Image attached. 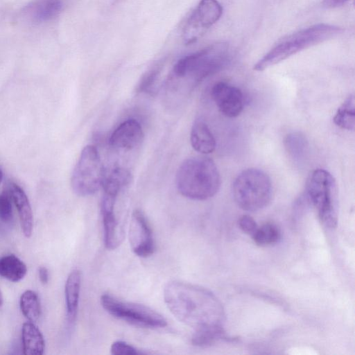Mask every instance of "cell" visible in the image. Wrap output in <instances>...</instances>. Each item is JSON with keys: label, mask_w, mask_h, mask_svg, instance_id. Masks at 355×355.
I'll use <instances>...</instances> for the list:
<instances>
[{"label": "cell", "mask_w": 355, "mask_h": 355, "mask_svg": "<svg viewBox=\"0 0 355 355\" xmlns=\"http://www.w3.org/2000/svg\"><path fill=\"white\" fill-rule=\"evenodd\" d=\"M164 299L174 317L194 330L222 326V305L212 293L204 288L172 281L164 287Z\"/></svg>", "instance_id": "obj_1"}, {"label": "cell", "mask_w": 355, "mask_h": 355, "mask_svg": "<svg viewBox=\"0 0 355 355\" xmlns=\"http://www.w3.org/2000/svg\"><path fill=\"white\" fill-rule=\"evenodd\" d=\"M179 192L192 200L209 199L218 191L220 176L214 161L209 157H193L185 159L176 174Z\"/></svg>", "instance_id": "obj_2"}, {"label": "cell", "mask_w": 355, "mask_h": 355, "mask_svg": "<svg viewBox=\"0 0 355 355\" xmlns=\"http://www.w3.org/2000/svg\"><path fill=\"white\" fill-rule=\"evenodd\" d=\"M343 29L338 26L318 24L286 36L275 44L254 66V70L262 71L281 62L297 53L331 39Z\"/></svg>", "instance_id": "obj_3"}, {"label": "cell", "mask_w": 355, "mask_h": 355, "mask_svg": "<svg viewBox=\"0 0 355 355\" xmlns=\"http://www.w3.org/2000/svg\"><path fill=\"white\" fill-rule=\"evenodd\" d=\"M272 183L268 175L258 168L243 171L232 186L234 199L245 211H255L268 205L272 198Z\"/></svg>", "instance_id": "obj_4"}, {"label": "cell", "mask_w": 355, "mask_h": 355, "mask_svg": "<svg viewBox=\"0 0 355 355\" xmlns=\"http://www.w3.org/2000/svg\"><path fill=\"white\" fill-rule=\"evenodd\" d=\"M229 59L228 44L218 42L180 58L174 65L173 73L178 78L190 75L198 83L220 71Z\"/></svg>", "instance_id": "obj_5"}, {"label": "cell", "mask_w": 355, "mask_h": 355, "mask_svg": "<svg viewBox=\"0 0 355 355\" xmlns=\"http://www.w3.org/2000/svg\"><path fill=\"white\" fill-rule=\"evenodd\" d=\"M306 194L321 221L334 227L337 223V187L331 174L321 168L313 171L306 183Z\"/></svg>", "instance_id": "obj_6"}, {"label": "cell", "mask_w": 355, "mask_h": 355, "mask_svg": "<svg viewBox=\"0 0 355 355\" xmlns=\"http://www.w3.org/2000/svg\"><path fill=\"white\" fill-rule=\"evenodd\" d=\"M100 300L108 313L130 324L148 329L164 328L167 325L162 315L146 306L124 301L107 293L102 295Z\"/></svg>", "instance_id": "obj_7"}, {"label": "cell", "mask_w": 355, "mask_h": 355, "mask_svg": "<svg viewBox=\"0 0 355 355\" xmlns=\"http://www.w3.org/2000/svg\"><path fill=\"white\" fill-rule=\"evenodd\" d=\"M104 169L95 146H86L82 150L71 177L73 191L80 196L95 193L102 187Z\"/></svg>", "instance_id": "obj_8"}, {"label": "cell", "mask_w": 355, "mask_h": 355, "mask_svg": "<svg viewBox=\"0 0 355 355\" xmlns=\"http://www.w3.org/2000/svg\"><path fill=\"white\" fill-rule=\"evenodd\" d=\"M223 8L217 0H200L187 19L182 31L186 44L200 38L221 17Z\"/></svg>", "instance_id": "obj_9"}, {"label": "cell", "mask_w": 355, "mask_h": 355, "mask_svg": "<svg viewBox=\"0 0 355 355\" xmlns=\"http://www.w3.org/2000/svg\"><path fill=\"white\" fill-rule=\"evenodd\" d=\"M129 242L133 252L140 257H148L155 251L152 230L144 214L135 209L129 227Z\"/></svg>", "instance_id": "obj_10"}, {"label": "cell", "mask_w": 355, "mask_h": 355, "mask_svg": "<svg viewBox=\"0 0 355 355\" xmlns=\"http://www.w3.org/2000/svg\"><path fill=\"white\" fill-rule=\"evenodd\" d=\"M211 96L220 112L230 118L238 116L244 107V96L236 87L219 82L211 89Z\"/></svg>", "instance_id": "obj_11"}, {"label": "cell", "mask_w": 355, "mask_h": 355, "mask_svg": "<svg viewBox=\"0 0 355 355\" xmlns=\"http://www.w3.org/2000/svg\"><path fill=\"white\" fill-rule=\"evenodd\" d=\"M116 199L115 196L103 193L101 200L104 244L108 250L116 249L123 239V230L114 214Z\"/></svg>", "instance_id": "obj_12"}, {"label": "cell", "mask_w": 355, "mask_h": 355, "mask_svg": "<svg viewBox=\"0 0 355 355\" xmlns=\"http://www.w3.org/2000/svg\"><path fill=\"white\" fill-rule=\"evenodd\" d=\"M144 139L140 123L135 119L121 123L112 133L109 142L112 147L121 150H132L138 146Z\"/></svg>", "instance_id": "obj_13"}, {"label": "cell", "mask_w": 355, "mask_h": 355, "mask_svg": "<svg viewBox=\"0 0 355 355\" xmlns=\"http://www.w3.org/2000/svg\"><path fill=\"white\" fill-rule=\"evenodd\" d=\"M10 193L17 209L23 234L29 238L33 232V216L28 198L24 190L15 183L10 184Z\"/></svg>", "instance_id": "obj_14"}, {"label": "cell", "mask_w": 355, "mask_h": 355, "mask_svg": "<svg viewBox=\"0 0 355 355\" xmlns=\"http://www.w3.org/2000/svg\"><path fill=\"white\" fill-rule=\"evenodd\" d=\"M62 6V0H33L24 8V11L28 19L41 23L56 17Z\"/></svg>", "instance_id": "obj_15"}, {"label": "cell", "mask_w": 355, "mask_h": 355, "mask_svg": "<svg viewBox=\"0 0 355 355\" xmlns=\"http://www.w3.org/2000/svg\"><path fill=\"white\" fill-rule=\"evenodd\" d=\"M81 272L73 270L67 277L64 286V296L68 322L71 324L76 320L80 298Z\"/></svg>", "instance_id": "obj_16"}, {"label": "cell", "mask_w": 355, "mask_h": 355, "mask_svg": "<svg viewBox=\"0 0 355 355\" xmlns=\"http://www.w3.org/2000/svg\"><path fill=\"white\" fill-rule=\"evenodd\" d=\"M193 148L202 154L211 153L216 148V139L207 123L196 120L191 128L190 135Z\"/></svg>", "instance_id": "obj_17"}, {"label": "cell", "mask_w": 355, "mask_h": 355, "mask_svg": "<svg viewBox=\"0 0 355 355\" xmlns=\"http://www.w3.org/2000/svg\"><path fill=\"white\" fill-rule=\"evenodd\" d=\"M21 343L24 354L42 355L44 352L45 340L35 322L28 321L23 324Z\"/></svg>", "instance_id": "obj_18"}, {"label": "cell", "mask_w": 355, "mask_h": 355, "mask_svg": "<svg viewBox=\"0 0 355 355\" xmlns=\"http://www.w3.org/2000/svg\"><path fill=\"white\" fill-rule=\"evenodd\" d=\"M27 273L25 263L15 254L0 258V276L12 282L21 281Z\"/></svg>", "instance_id": "obj_19"}, {"label": "cell", "mask_w": 355, "mask_h": 355, "mask_svg": "<svg viewBox=\"0 0 355 355\" xmlns=\"http://www.w3.org/2000/svg\"><path fill=\"white\" fill-rule=\"evenodd\" d=\"M284 145L293 162L299 164L304 160L309 150V142L304 135L299 132H291L286 136Z\"/></svg>", "instance_id": "obj_20"}, {"label": "cell", "mask_w": 355, "mask_h": 355, "mask_svg": "<svg viewBox=\"0 0 355 355\" xmlns=\"http://www.w3.org/2000/svg\"><path fill=\"white\" fill-rule=\"evenodd\" d=\"M130 181L131 174L127 169L115 168L108 177L103 180L102 184L103 193L117 197L120 191Z\"/></svg>", "instance_id": "obj_21"}, {"label": "cell", "mask_w": 355, "mask_h": 355, "mask_svg": "<svg viewBox=\"0 0 355 355\" xmlns=\"http://www.w3.org/2000/svg\"><path fill=\"white\" fill-rule=\"evenodd\" d=\"M334 123L340 128L354 130L355 128V98L349 95L338 108L334 116Z\"/></svg>", "instance_id": "obj_22"}, {"label": "cell", "mask_w": 355, "mask_h": 355, "mask_svg": "<svg viewBox=\"0 0 355 355\" xmlns=\"http://www.w3.org/2000/svg\"><path fill=\"white\" fill-rule=\"evenodd\" d=\"M19 306L24 316L30 322H37L41 315V304L37 294L32 290L25 291L20 296Z\"/></svg>", "instance_id": "obj_23"}, {"label": "cell", "mask_w": 355, "mask_h": 355, "mask_svg": "<svg viewBox=\"0 0 355 355\" xmlns=\"http://www.w3.org/2000/svg\"><path fill=\"white\" fill-rule=\"evenodd\" d=\"M223 338L222 326L209 327L195 330L191 337V343L198 347H209Z\"/></svg>", "instance_id": "obj_24"}, {"label": "cell", "mask_w": 355, "mask_h": 355, "mask_svg": "<svg viewBox=\"0 0 355 355\" xmlns=\"http://www.w3.org/2000/svg\"><path fill=\"white\" fill-rule=\"evenodd\" d=\"M252 237L256 244L266 246L278 242L281 233L275 225L266 223L261 227H257Z\"/></svg>", "instance_id": "obj_25"}, {"label": "cell", "mask_w": 355, "mask_h": 355, "mask_svg": "<svg viewBox=\"0 0 355 355\" xmlns=\"http://www.w3.org/2000/svg\"><path fill=\"white\" fill-rule=\"evenodd\" d=\"M161 69L162 67L159 64L148 71L141 77L137 85V90L139 92H147L150 90L159 74Z\"/></svg>", "instance_id": "obj_26"}, {"label": "cell", "mask_w": 355, "mask_h": 355, "mask_svg": "<svg viewBox=\"0 0 355 355\" xmlns=\"http://www.w3.org/2000/svg\"><path fill=\"white\" fill-rule=\"evenodd\" d=\"M110 352L114 355H137L145 354L148 352H144L130 344H128L122 340H117L114 342L110 347Z\"/></svg>", "instance_id": "obj_27"}, {"label": "cell", "mask_w": 355, "mask_h": 355, "mask_svg": "<svg viewBox=\"0 0 355 355\" xmlns=\"http://www.w3.org/2000/svg\"><path fill=\"white\" fill-rule=\"evenodd\" d=\"M12 197L10 193L3 191L0 194V219L6 223L12 218Z\"/></svg>", "instance_id": "obj_28"}, {"label": "cell", "mask_w": 355, "mask_h": 355, "mask_svg": "<svg viewBox=\"0 0 355 355\" xmlns=\"http://www.w3.org/2000/svg\"><path fill=\"white\" fill-rule=\"evenodd\" d=\"M239 225L243 232L250 236L254 234L258 227L255 220L248 215H244L239 218Z\"/></svg>", "instance_id": "obj_29"}, {"label": "cell", "mask_w": 355, "mask_h": 355, "mask_svg": "<svg viewBox=\"0 0 355 355\" xmlns=\"http://www.w3.org/2000/svg\"><path fill=\"white\" fill-rule=\"evenodd\" d=\"M349 0H323L322 5L327 8H334L344 5Z\"/></svg>", "instance_id": "obj_30"}, {"label": "cell", "mask_w": 355, "mask_h": 355, "mask_svg": "<svg viewBox=\"0 0 355 355\" xmlns=\"http://www.w3.org/2000/svg\"><path fill=\"white\" fill-rule=\"evenodd\" d=\"M38 276L40 281L43 284H46L49 282V270L45 266H40L38 269Z\"/></svg>", "instance_id": "obj_31"}, {"label": "cell", "mask_w": 355, "mask_h": 355, "mask_svg": "<svg viewBox=\"0 0 355 355\" xmlns=\"http://www.w3.org/2000/svg\"><path fill=\"white\" fill-rule=\"evenodd\" d=\"M3 295H2V293H1V289H0V308L3 305Z\"/></svg>", "instance_id": "obj_32"}, {"label": "cell", "mask_w": 355, "mask_h": 355, "mask_svg": "<svg viewBox=\"0 0 355 355\" xmlns=\"http://www.w3.org/2000/svg\"><path fill=\"white\" fill-rule=\"evenodd\" d=\"M2 178H3V173H2V171L0 170V182L2 180Z\"/></svg>", "instance_id": "obj_33"}]
</instances>
